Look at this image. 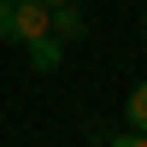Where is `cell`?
I'll list each match as a JSON object with an SVG mask.
<instances>
[{"label": "cell", "instance_id": "cell-2", "mask_svg": "<svg viewBox=\"0 0 147 147\" xmlns=\"http://www.w3.org/2000/svg\"><path fill=\"white\" fill-rule=\"evenodd\" d=\"M47 35H59V41H77V35H88V18H82L77 0H65V6H47Z\"/></svg>", "mask_w": 147, "mask_h": 147}, {"label": "cell", "instance_id": "cell-1", "mask_svg": "<svg viewBox=\"0 0 147 147\" xmlns=\"http://www.w3.org/2000/svg\"><path fill=\"white\" fill-rule=\"evenodd\" d=\"M47 35V6L41 0H0V41H35Z\"/></svg>", "mask_w": 147, "mask_h": 147}, {"label": "cell", "instance_id": "cell-7", "mask_svg": "<svg viewBox=\"0 0 147 147\" xmlns=\"http://www.w3.org/2000/svg\"><path fill=\"white\" fill-rule=\"evenodd\" d=\"M141 30H147V6H141Z\"/></svg>", "mask_w": 147, "mask_h": 147}, {"label": "cell", "instance_id": "cell-5", "mask_svg": "<svg viewBox=\"0 0 147 147\" xmlns=\"http://www.w3.org/2000/svg\"><path fill=\"white\" fill-rule=\"evenodd\" d=\"M106 147H147V136H136V129H124V136H112Z\"/></svg>", "mask_w": 147, "mask_h": 147}, {"label": "cell", "instance_id": "cell-6", "mask_svg": "<svg viewBox=\"0 0 147 147\" xmlns=\"http://www.w3.org/2000/svg\"><path fill=\"white\" fill-rule=\"evenodd\" d=\"M41 6H65V0H41Z\"/></svg>", "mask_w": 147, "mask_h": 147}, {"label": "cell", "instance_id": "cell-3", "mask_svg": "<svg viewBox=\"0 0 147 147\" xmlns=\"http://www.w3.org/2000/svg\"><path fill=\"white\" fill-rule=\"evenodd\" d=\"M24 53H30V71H41V77H53L65 65V41L59 35H35V41H24Z\"/></svg>", "mask_w": 147, "mask_h": 147}, {"label": "cell", "instance_id": "cell-4", "mask_svg": "<svg viewBox=\"0 0 147 147\" xmlns=\"http://www.w3.org/2000/svg\"><path fill=\"white\" fill-rule=\"evenodd\" d=\"M124 124L136 129V136H147V77L129 88V100H124Z\"/></svg>", "mask_w": 147, "mask_h": 147}]
</instances>
